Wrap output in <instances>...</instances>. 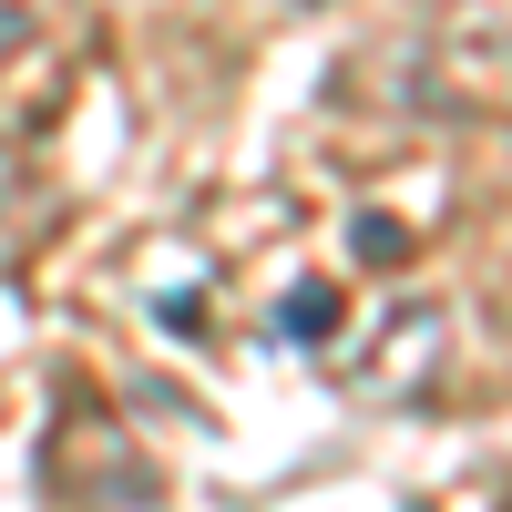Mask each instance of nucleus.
<instances>
[{
	"label": "nucleus",
	"instance_id": "1",
	"mask_svg": "<svg viewBox=\"0 0 512 512\" xmlns=\"http://www.w3.org/2000/svg\"><path fill=\"white\" fill-rule=\"evenodd\" d=\"M441 369V308H390L369 328V349H349V390L359 400H410Z\"/></svg>",
	"mask_w": 512,
	"mask_h": 512
},
{
	"label": "nucleus",
	"instance_id": "2",
	"mask_svg": "<svg viewBox=\"0 0 512 512\" xmlns=\"http://www.w3.org/2000/svg\"><path fill=\"white\" fill-rule=\"evenodd\" d=\"M338 318H349V308H338V287H328V277H297L287 308H277V338H287V349H328Z\"/></svg>",
	"mask_w": 512,
	"mask_h": 512
},
{
	"label": "nucleus",
	"instance_id": "3",
	"mask_svg": "<svg viewBox=\"0 0 512 512\" xmlns=\"http://www.w3.org/2000/svg\"><path fill=\"white\" fill-rule=\"evenodd\" d=\"M349 246H359V267H400V256H410V226H400V216H379V205H369V216L349 226Z\"/></svg>",
	"mask_w": 512,
	"mask_h": 512
},
{
	"label": "nucleus",
	"instance_id": "4",
	"mask_svg": "<svg viewBox=\"0 0 512 512\" xmlns=\"http://www.w3.org/2000/svg\"><path fill=\"white\" fill-rule=\"evenodd\" d=\"M154 318L175 328V338H205V297H195V287H175V297H154Z\"/></svg>",
	"mask_w": 512,
	"mask_h": 512
},
{
	"label": "nucleus",
	"instance_id": "5",
	"mask_svg": "<svg viewBox=\"0 0 512 512\" xmlns=\"http://www.w3.org/2000/svg\"><path fill=\"white\" fill-rule=\"evenodd\" d=\"M21 31H31V21H21V11H0V52H11V41H21Z\"/></svg>",
	"mask_w": 512,
	"mask_h": 512
}]
</instances>
